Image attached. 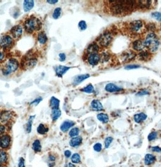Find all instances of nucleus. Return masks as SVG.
<instances>
[{"label": "nucleus", "instance_id": "obj_2", "mask_svg": "<svg viewBox=\"0 0 161 167\" xmlns=\"http://www.w3.org/2000/svg\"><path fill=\"white\" fill-rule=\"evenodd\" d=\"M145 47H146L150 52H155L157 51L159 42L157 36L154 34L151 33L147 35L145 41H144Z\"/></svg>", "mask_w": 161, "mask_h": 167}, {"label": "nucleus", "instance_id": "obj_30", "mask_svg": "<svg viewBox=\"0 0 161 167\" xmlns=\"http://www.w3.org/2000/svg\"><path fill=\"white\" fill-rule=\"evenodd\" d=\"M97 118L101 122H102L104 124H106L108 122L109 118L107 114L105 113H99L97 115Z\"/></svg>", "mask_w": 161, "mask_h": 167}, {"label": "nucleus", "instance_id": "obj_42", "mask_svg": "<svg viewBox=\"0 0 161 167\" xmlns=\"http://www.w3.org/2000/svg\"><path fill=\"white\" fill-rule=\"evenodd\" d=\"M151 16L154 19L161 22V13L160 12H154L151 14Z\"/></svg>", "mask_w": 161, "mask_h": 167}, {"label": "nucleus", "instance_id": "obj_10", "mask_svg": "<svg viewBox=\"0 0 161 167\" xmlns=\"http://www.w3.org/2000/svg\"><path fill=\"white\" fill-rule=\"evenodd\" d=\"M12 118V113L10 111L4 110L0 113V121L3 124L7 123Z\"/></svg>", "mask_w": 161, "mask_h": 167}, {"label": "nucleus", "instance_id": "obj_51", "mask_svg": "<svg viewBox=\"0 0 161 167\" xmlns=\"http://www.w3.org/2000/svg\"><path fill=\"white\" fill-rule=\"evenodd\" d=\"M48 159L50 162H55V160H56V157H55L53 155H50L49 156Z\"/></svg>", "mask_w": 161, "mask_h": 167}, {"label": "nucleus", "instance_id": "obj_8", "mask_svg": "<svg viewBox=\"0 0 161 167\" xmlns=\"http://www.w3.org/2000/svg\"><path fill=\"white\" fill-rule=\"evenodd\" d=\"M13 43V39L9 35H6L3 36L0 41V45L3 49H9L11 47Z\"/></svg>", "mask_w": 161, "mask_h": 167}, {"label": "nucleus", "instance_id": "obj_25", "mask_svg": "<svg viewBox=\"0 0 161 167\" xmlns=\"http://www.w3.org/2000/svg\"><path fill=\"white\" fill-rule=\"evenodd\" d=\"M147 118V116L143 113L136 114L134 116V120L136 123H140L142 121H144V120H145Z\"/></svg>", "mask_w": 161, "mask_h": 167}, {"label": "nucleus", "instance_id": "obj_53", "mask_svg": "<svg viewBox=\"0 0 161 167\" xmlns=\"http://www.w3.org/2000/svg\"><path fill=\"white\" fill-rule=\"evenodd\" d=\"M47 2L50 4H55V3H58V0H53V1H51V0H47Z\"/></svg>", "mask_w": 161, "mask_h": 167}, {"label": "nucleus", "instance_id": "obj_40", "mask_svg": "<svg viewBox=\"0 0 161 167\" xmlns=\"http://www.w3.org/2000/svg\"><path fill=\"white\" fill-rule=\"evenodd\" d=\"M157 137H158V133L154 131V132L151 133L149 134V136H148V139H149V141H152L157 138Z\"/></svg>", "mask_w": 161, "mask_h": 167}, {"label": "nucleus", "instance_id": "obj_47", "mask_svg": "<svg viewBox=\"0 0 161 167\" xmlns=\"http://www.w3.org/2000/svg\"><path fill=\"white\" fill-rule=\"evenodd\" d=\"M139 66H137V65H130V66H127L125 67L126 69L127 70H131V69H135V68H139Z\"/></svg>", "mask_w": 161, "mask_h": 167}, {"label": "nucleus", "instance_id": "obj_34", "mask_svg": "<svg viewBox=\"0 0 161 167\" xmlns=\"http://www.w3.org/2000/svg\"><path fill=\"white\" fill-rule=\"evenodd\" d=\"M81 156L78 153H74L71 157V160L73 164H79L81 162Z\"/></svg>", "mask_w": 161, "mask_h": 167}, {"label": "nucleus", "instance_id": "obj_44", "mask_svg": "<svg viewBox=\"0 0 161 167\" xmlns=\"http://www.w3.org/2000/svg\"><path fill=\"white\" fill-rule=\"evenodd\" d=\"M18 167H25V160L22 157H20L18 162Z\"/></svg>", "mask_w": 161, "mask_h": 167}, {"label": "nucleus", "instance_id": "obj_27", "mask_svg": "<svg viewBox=\"0 0 161 167\" xmlns=\"http://www.w3.org/2000/svg\"><path fill=\"white\" fill-rule=\"evenodd\" d=\"M136 4H137V7L141 9H147L150 7L151 1H137Z\"/></svg>", "mask_w": 161, "mask_h": 167}, {"label": "nucleus", "instance_id": "obj_6", "mask_svg": "<svg viewBox=\"0 0 161 167\" xmlns=\"http://www.w3.org/2000/svg\"><path fill=\"white\" fill-rule=\"evenodd\" d=\"M112 39V35L109 32H105L99 37L98 39V43L99 45L102 46V47H107L111 43Z\"/></svg>", "mask_w": 161, "mask_h": 167}, {"label": "nucleus", "instance_id": "obj_26", "mask_svg": "<svg viewBox=\"0 0 161 167\" xmlns=\"http://www.w3.org/2000/svg\"><path fill=\"white\" fill-rule=\"evenodd\" d=\"M32 149L34 150L36 153H39L42 150V146H41V142L39 140L36 139L34 142L33 144H32Z\"/></svg>", "mask_w": 161, "mask_h": 167}, {"label": "nucleus", "instance_id": "obj_15", "mask_svg": "<svg viewBox=\"0 0 161 167\" xmlns=\"http://www.w3.org/2000/svg\"><path fill=\"white\" fill-rule=\"evenodd\" d=\"M75 125V122L71 120H66L61 125L60 129L63 132L67 131L69 129L72 128Z\"/></svg>", "mask_w": 161, "mask_h": 167}, {"label": "nucleus", "instance_id": "obj_1", "mask_svg": "<svg viewBox=\"0 0 161 167\" xmlns=\"http://www.w3.org/2000/svg\"><path fill=\"white\" fill-rule=\"evenodd\" d=\"M111 2L112 3L110 11L116 15H121L131 12L136 5V3L134 1H111Z\"/></svg>", "mask_w": 161, "mask_h": 167}, {"label": "nucleus", "instance_id": "obj_48", "mask_svg": "<svg viewBox=\"0 0 161 167\" xmlns=\"http://www.w3.org/2000/svg\"><path fill=\"white\" fill-rule=\"evenodd\" d=\"M59 61H61V62H63L66 60V55L64 53H60L59 54Z\"/></svg>", "mask_w": 161, "mask_h": 167}, {"label": "nucleus", "instance_id": "obj_46", "mask_svg": "<svg viewBox=\"0 0 161 167\" xmlns=\"http://www.w3.org/2000/svg\"><path fill=\"white\" fill-rule=\"evenodd\" d=\"M151 151L153 152H156V153H161V148L158 146H155L151 147Z\"/></svg>", "mask_w": 161, "mask_h": 167}, {"label": "nucleus", "instance_id": "obj_22", "mask_svg": "<svg viewBox=\"0 0 161 167\" xmlns=\"http://www.w3.org/2000/svg\"><path fill=\"white\" fill-rule=\"evenodd\" d=\"M34 6V1L32 0H25L23 3L24 10L26 12L30 11Z\"/></svg>", "mask_w": 161, "mask_h": 167}, {"label": "nucleus", "instance_id": "obj_31", "mask_svg": "<svg viewBox=\"0 0 161 167\" xmlns=\"http://www.w3.org/2000/svg\"><path fill=\"white\" fill-rule=\"evenodd\" d=\"M38 40L39 43L44 44L47 41V36L44 32H41L38 35Z\"/></svg>", "mask_w": 161, "mask_h": 167}, {"label": "nucleus", "instance_id": "obj_18", "mask_svg": "<svg viewBox=\"0 0 161 167\" xmlns=\"http://www.w3.org/2000/svg\"><path fill=\"white\" fill-rule=\"evenodd\" d=\"M82 142V138L81 136H76L72 137L70 142H69V144L72 147H77L81 144Z\"/></svg>", "mask_w": 161, "mask_h": 167}, {"label": "nucleus", "instance_id": "obj_9", "mask_svg": "<svg viewBox=\"0 0 161 167\" xmlns=\"http://www.w3.org/2000/svg\"><path fill=\"white\" fill-rule=\"evenodd\" d=\"M142 26H143V24H142V22L141 21L136 20L130 22L129 28L130 31L133 33H137L142 29Z\"/></svg>", "mask_w": 161, "mask_h": 167}, {"label": "nucleus", "instance_id": "obj_55", "mask_svg": "<svg viewBox=\"0 0 161 167\" xmlns=\"http://www.w3.org/2000/svg\"><path fill=\"white\" fill-rule=\"evenodd\" d=\"M148 93V92L147 91H143V92H140L138 93V95H146Z\"/></svg>", "mask_w": 161, "mask_h": 167}, {"label": "nucleus", "instance_id": "obj_37", "mask_svg": "<svg viewBox=\"0 0 161 167\" xmlns=\"http://www.w3.org/2000/svg\"><path fill=\"white\" fill-rule=\"evenodd\" d=\"M81 90L82 91L87 93H93L94 91V87L93 85L90 84L84 87V89H82Z\"/></svg>", "mask_w": 161, "mask_h": 167}, {"label": "nucleus", "instance_id": "obj_43", "mask_svg": "<svg viewBox=\"0 0 161 167\" xmlns=\"http://www.w3.org/2000/svg\"><path fill=\"white\" fill-rule=\"evenodd\" d=\"M78 26L81 30H85L87 29V24L85 21H81L78 24Z\"/></svg>", "mask_w": 161, "mask_h": 167}, {"label": "nucleus", "instance_id": "obj_28", "mask_svg": "<svg viewBox=\"0 0 161 167\" xmlns=\"http://www.w3.org/2000/svg\"><path fill=\"white\" fill-rule=\"evenodd\" d=\"M59 103H60L59 100L56 98V97L54 96L51 97V99H50V107L52 108V109L59 108Z\"/></svg>", "mask_w": 161, "mask_h": 167}, {"label": "nucleus", "instance_id": "obj_12", "mask_svg": "<svg viewBox=\"0 0 161 167\" xmlns=\"http://www.w3.org/2000/svg\"><path fill=\"white\" fill-rule=\"evenodd\" d=\"M11 32L13 38H20L22 34V28L21 26L19 25L15 26L12 28Z\"/></svg>", "mask_w": 161, "mask_h": 167}, {"label": "nucleus", "instance_id": "obj_14", "mask_svg": "<svg viewBox=\"0 0 161 167\" xmlns=\"http://www.w3.org/2000/svg\"><path fill=\"white\" fill-rule=\"evenodd\" d=\"M70 68L66 66H58L55 67V72L58 77H62Z\"/></svg>", "mask_w": 161, "mask_h": 167}, {"label": "nucleus", "instance_id": "obj_50", "mask_svg": "<svg viewBox=\"0 0 161 167\" xmlns=\"http://www.w3.org/2000/svg\"><path fill=\"white\" fill-rule=\"evenodd\" d=\"M6 131V127L4 125H0V135L3 134Z\"/></svg>", "mask_w": 161, "mask_h": 167}, {"label": "nucleus", "instance_id": "obj_45", "mask_svg": "<svg viewBox=\"0 0 161 167\" xmlns=\"http://www.w3.org/2000/svg\"><path fill=\"white\" fill-rule=\"evenodd\" d=\"M42 101V97H38V98L35 99L34 101H32L30 103V105H37L38 104H39L40 102Z\"/></svg>", "mask_w": 161, "mask_h": 167}, {"label": "nucleus", "instance_id": "obj_41", "mask_svg": "<svg viewBox=\"0 0 161 167\" xmlns=\"http://www.w3.org/2000/svg\"><path fill=\"white\" fill-rule=\"evenodd\" d=\"M93 149L96 152H100L103 149L102 144L100 143H96L93 146Z\"/></svg>", "mask_w": 161, "mask_h": 167}, {"label": "nucleus", "instance_id": "obj_13", "mask_svg": "<svg viewBox=\"0 0 161 167\" xmlns=\"http://www.w3.org/2000/svg\"><path fill=\"white\" fill-rule=\"evenodd\" d=\"M101 59L100 55L98 53L90 54L88 57V61L90 65L95 66L97 64Z\"/></svg>", "mask_w": 161, "mask_h": 167}, {"label": "nucleus", "instance_id": "obj_29", "mask_svg": "<svg viewBox=\"0 0 161 167\" xmlns=\"http://www.w3.org/2000/svg\"><path fill=\"white\" fill-rule=\"evenodd\" d=\"M61 115V111L59 108L53 109L52 111V118L53 120H57Z\"/></svg>", "mask_w": 161, "mask_h": 167}, {"label": "nucleus", "instance_id": "obj_7", "mask_svg": "<svg viewBox=\"0 0 161 167\" xmlns=\"http://www.w3.org/2000/svg\"><path fill=\"white\" fill-rule=\"evenodd\" d=\"M11 137L8 134H4L0 137V147L2 149H7L11 145Z\"/></svg>", "mask_w": 161, "mask_h": 167}, {"label": "nucleus", "instance_id": "obj_5", "mask_svg": "<svg viewBox=\"0 0 161 167\" xmlns=\"http://www.w3.org/2000/svg\"><path fill=\"white\" fill-rule=\"evenodd\" d=\"M37 63V59L34 57H31V55L26 56L21 61V67L22 68L30 69L35 66Z\"/></svg>", "mask_w": 161, "mask_h": 167}, {"label": "nucleus", "instance_id": "obj_3", "mask_svg": "<svg viewBox=\"0 0 161 167\" xmlns=\"http://www.w3.org/2000/svg\"><path fill=\"white\" fill-rule=\"evenodd\" d=\"M42 26V23L38 18L30 17L24 22V28L27 32L32 33L34 31L39 30Z\"/></svg>", "mask_w": 161, "mask_h": 167}, {"label": "nucleus", "instance_id": "obj_57", "mask_svg": "<svg viewBox=\"0 0 161 167\" xmlns=\"http://www.w3.org/2000/svg\"><path fill=\"white\" fill-rule=\"evenodd\" d=\"M0 167H4L3 165H1V164H0Z\"/></svg>", "mask_w": 161, "mask_h": 167}, {"label": "nucleus", "instance_id": "obj_32", "mask_svg": "<svg viewBox=\"0 0 161 167\" xmlns=\"http://www.w3.org/2000/svg\"><path fill=\"white\" fill-rule=\"evenodd\" d=\"M49 131V128L45 127L43 124H40L37 128V132L40 134H45Z\"/></svg>", "mask_w": 161, "mask_h": 167}, {"label": "nucleus", "instance_id": "obj_33", "mask_svg": "<svg viewBox=\"0 0 161 167\" xmlns=\"http://www.w3.org/2000/svg\"><path fill=\"white\" fill-rule=\"evenodd\" d=\"M35 117V116H30L28 122H27V126H26V131L27 132L29 133L32 131V123H33V120H34V118Z\"/></svg>", "mask_w": 161, "mask_h": 167}, {"label": "nucleus", "instance_id": "obj_4", "mask_svg": "<svg viewBox=\"0 0 161 167\" xmlns=\"http://www.w3.org/2000/svg\"><path fill=\"white\" fill-rule=\"evenodd\" d=\"M19 67V63L15 59H11L9 60L7 64L3 69V73L4 75L7 76L12 72H15Z\"/></svg>", "mask_w": 161, "mask_h": 167}, {"label": "nucleus", "instance_id": "obj_24", "mask_svg": "<svg viewBox=\"0 0 161 167\" xmlns=\"http://www.w3.org/2000/svg\"><path fill=\"white\" fill-rule=\"evenodd\" d=\"M8 160V156L6 151L3 150H0V164L3 165L7 163Z\"/></svg>", "mask_w": 161, "mask_h": 167}, {"label": "nucleus", "instance_id": "obj_23", "mask_svg": "<svg viewBox=\"0 0 161 167\" xmlns=\"http://www.w3.org/2000/svg\"><path fill=\"white\" fill-rule=\"evenodd\" d=\"M99 50V47L98 45L96 44L95 43H93L90 44L88 48H87V52L89 54H92V53H97Z\"/></svg>", "mask_w": 161, "mask_h": 167}, {"label": "nucleus", "instance_id": "obj_16", "mask_svg": "<svg viewBox=\"0 0 161 167\" xmlns=\"http://www.w3.org/2000/svg\"><path fill=\"white\" fill-rule=\"evenodd\" d=\"M105 89L106 91L108 92H116V91H122L123 89L121 87H119L117 85L113 83H109L106 85L105 87Z\"/></svg>", "mask_w": 161, "mask_h": 167}, {"label": "nucleus", "instance_id": "obj_49", "mask_svg": "<svg viewBox=\"0 0 161 167\" xmlns=\"http://www.w3.org/2000/svg\"><path fill=\"white\" fill-rule=\"evenodd\" d=\"M64 155L67 158H69L72 156V152L70 150H66L64 151Z\"/></svg>", "mask_w": 161, "mask_h": 167}, {"label": "nucleus", "instance_id": "obj_21", "mask_svg": "<svg viewBox=\"0 0 161 167\" xmlns=\"http://www.w3.org/2000/svg\"><path fill=\"white\" fill-rule=\"evenodd\" d=\"M90 77V75L87 74V75H78L76 76L73 80V84L76 85L78 84H79L82 81H84L86 79L89 78Z\"/></svg>", "mask_w": 161, "mask_h": 167}, {"label": "nucleus", "instance_id": "obj_19", "mask_svg": "<svg viewBox=\"0 0 161 167\" xmlns=\"http://www.w3.org/2000/svg\"><path fill=\"white\" fill-rule=\"evenodd\" d=\"M91 107L93 110L95 111H102L104 109L103 106L101 102L98 100L95 99L91 101Z\"/></svg>", "mask_w": 161, "mask_h": 167}, {"label": "nucleus", "instance_id": "obj_58", "mask_svg": "<svg viewBox=\"0 0 161 167\" xmlns=\"http://www.w3.org/2000/svg\"><path fill=\"white\" fill-rule=\"evenodd\" d=\"M64 167H67V165H66V166H64Z\"/></svg>", "mask_w": 161, "mask_h": 167}, {"label": "nucleus", "instance_id": "obj_11", "mask_svg": "<svg viewBox=\"0 0 161 167\" xmlns=\"http://www.w3.org/2000/svg\"><path fill=\"white\" fill-rule=\"evenodd\" d=\"M135 57H136V54L131 50L126 51V52H124L121 56L122 61L124 62L131 61L132 59H133L135 58Z\"/></svg>", "mask_w": 161, "mask_h": 167}, {"label": "nucleus", "instance_id": "obj_52", "mask_svg": "<svg viewBox=\"0 0 161 167\" xmlns=\"http://www.w3.org/2000/svg\"><path fill=\"white\" fill-rule=\"evenodd\" d=\"M4 58V55L3 52H0V62H1Z\"/></svg>", "mask_w": 161, "mask_h": 167}, {"label": "nucleus", "instance_id": "obj_39", "mask_svg": "<svg viewBox=\"0 0 161 167\" xmlns=\"http://www.w3.org/2000/svg\"><path fill=\"white\" fill-rule=\"evenodd\" d=\"M112 141H113V138L112 137H107L106 139H105L104 144H105V148H108L110 147Z\"/></svg>", "mask_w": 161, "mask_h": 167}, {"label": "nucleus", "instance_id": "obj_56", "mask_svg": "<svg viewBox=\"0 0 161 167\" xmlns=\"http://www.w3.org/2000/svg\"><path fill=\"white\" fill-rule=\"evenodd\" d=\"M54 165H55V162H50V163L49 164V167H53Z\"/></svg>", "mask_w": 161, "mask_h": 167}, {"label": "nucleus", "instance_id": "obj_36", "mask_svg": "<svg viewBox=\"0 0 161 167\" xmlns=\"http://www.w3.org/2000/svg\"><path fill=\"white\" fill-rule=\"evenodd\" d=\"M80 133V130L78 128L75 127V128H73L69 132L68 134L69 136L72 137H76L78 136V134Z\"/></svg>", "mask_w": 161, "mask_h": 167}, {"label": "nucleus", "instance_id": "obj_38", "mask_svg": "<svg viewBox=\"0 0 161 167\" xmlns=\"http://www.w3.org/2000/svg\"><path fill=\"white\" fill-rule=\"evenodd\" d=\"M61 13V9L60 7H58L55 9V11L53 13V18L55 19H58L60 16Z\"/></svg>", "mask_w": 161, "mask_h": 167}, {"label": "nucleus", "instance_id": "obj_35", "mask_svg": "<svg viewBox=\"0 0 161 167\" xmlns=\"http://www.w3.org/2000/svg\"><path fill=\"white\" fill-rule=\"evenodd\" d=\"M150 57V54L147 51H142L141 53L139 54V58L142 61H147Z\"/></svg>", "mask_w": 161, "mask_h": 167}, {"label": "nucleus", "instance_id": "obj_54", "mask_svg": "<svg viewBox=\"0 0 161 167\" xmlns=\"http://www.w3.org/2000/svg\"><path fill=\"white\" fill-rule=\"evenodd\" d=\"M67 167H76L75 165H74V164H73V163H68L67 165Z\"/></svg>", "mask_w": 161, "mask_h": 167}, {"label": "nucleus", "instance_id": "obj_20", "mask_svg": "<svg viewBox=\"0 0 161 167\" xmlns=\"http://www.w3.org/2000/svg\"><path fill=\"white\" fill-rule=\"evenodd\" d=\"M156 161V157L151 154H147L144 158V164L146 165H150Z\"/></svg>", "mask_w": 161, "mask_h": 167}, {"label": "nucleus", "instance_id": "obj_17", "mask_svg": "<svg viewBox=\"0 0 161 167\" xmlns=\"http://www.w3.org/2000/svg\"><path fill=\"white\" fill-rule=\"evenodd\" d=\"M132 47L135 50L142 51L145 47V45L143 41L140 39H138L133 42L132 44Z\"/></svg>", "mask_w": 161, "mask_h": 167}]
</instances>
